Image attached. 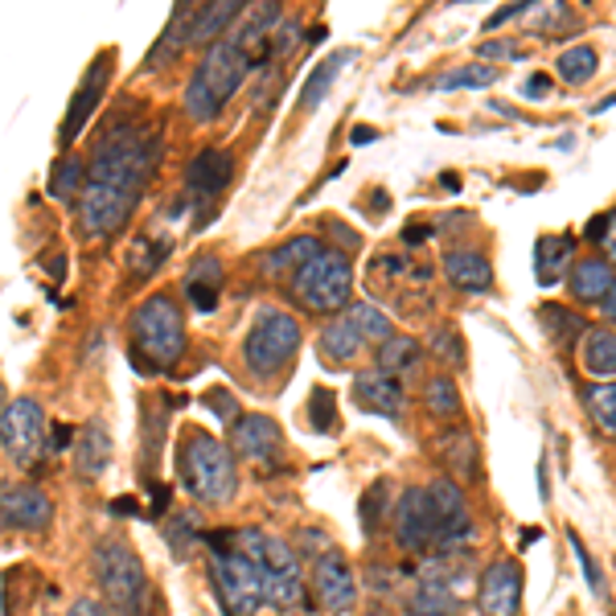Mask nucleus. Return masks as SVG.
I'll use <instances>...</instances> for the list:
<instances>
[{"instance_id":"obj_1","label":"nucleus","mask_w":616,"mask_h":616,"mask_svg":"<svg viewBox=\"0 0 616 616\" xmlns=\"http://www.w3.org/2000/svg\"><path fill=\"white\" fill-rule=\"evenodd\" d=\"M156 161H161V136L144 123H116L99 136L82 189L87 239H108L132 218Z\"/></svg>"},{"instance_id":"obj_2","label":"nucleus","mask_w":616,"mask_h":616,"mask_svg":"<svg viewBox=\"0 0 616 616\" xmlns=\"http://www.w3.org/2000/svg\"><path fill=\"white\" fill-rule=\"evenodd\" d=\"M251 70H255V58L227 33L222 42H215V46L201 54L198 70H194L189 87H185V116L194 123L218 120L222 103L243 87V78Z\"/></svg>"},{"instance_id":"obj_3","label":"nucleus","mask_w":616,"mask_h":616,"mask_svg":"<svg viewBox=\"0 0 616 616\" xmlns=\"http://www.w3.org/2000/svg\"><path fill=\"white\" fill-rule=\"evenodd\" d=\"M206 542L215 547L210 559V584H215L218 608L227 616H255L263 608V571L251 554L234 542V530H218L206 535Z\"/></svg>"},{"instance_id":"obj_4","label":"nucleus","mask_w":616,"mask_h":616,"mask_svg":"<svg viewBox=\"0 0 616 616\" xmlns=\"http://www.w3.org/2000/svg\"><path fill=\"white\" fill-rule=\"evenodd\" d=\"M177 464H182V481L189 497H198L201 506H227L239 490L234 452L210 431H189Z\"/></svg>"},{"instance_id":"obj_5","label":"nucleus","mask_w":616,"mask_h":616,"mask_svg":"<svg viewBox=\"0 0 616 616\" xmlns=\"http://www.w3.org/2000/svg\"><path fill=\"white\" fill-rule=\"evenodd\" d=\"M91 563H95V584L111 601L116 616H144L148 575H144L136 547L123 539V535H108V539L95 542Z\"/></svg>"},{"instance_id":"obj_6","label":"nucleus","mask_w":616,"mask_h":616,"mask_svg":"<svg viewBox=\"0 0 616 616\" xmlns=\"http://www.w3.org/2000/svg\"><path fill=\"white\" fill-rule=\"evenodd\" d=\"M234 542L243 547L263 571V601L272 608H296L300 596H305V584H300V554H296L293 542L276 539L267 530H234Z\"/></svg>"},{"instance_id":"obj_7","label":"nucleus","mask_w":616,"mask_h":616,"mask_svg":"<svg viewBox=\"0 0 616 616\" xmlns=\"http://www.w3.org/2000/svg\"><path fill=\"white\" fill-rule=\"evenodd\" d=\"M300 350V321L284 308H267L260 312V321L251 324V333L243 341V362L255 378H272L288 366Z\"/></svg>"},{"instance_id":"obj_8","label":"nucleus","mask_w":616,"mask_h":616,"mask_svg":"<svg viewBox=\"0 0 616 616\" xmlns=\"http://www.w3.org/2000/svg\"><path fill=\"white\" fill-rule=\"evenodd\" d=\"M132 341H136V350L161 362V366H169L177 362L185 350V321H182V308L177 300L165 293L148 296L144 305L132 312Z\"/></svg>"},{"instance_id":"obj_9","label":"nucleus","mask_w":616,"mask_h":616,"mask_svg":"<svg viewBox=\"0 0 616 616\" xmlns=\"http://www.w3.org/2000/svg\"><path fill=\"white\" fill-rule=\"evenodd\" d=\"M293 296L308 312H338L350 300V260L324 246L312 263L293 276Z\"/></svg>"},{"instance_id":"obj_10","label":"nucleus","mask_w":616,"mask_h":616,"mask_svg":"<svg viewBox=\"0 0 616 616\" xmlns=\"http://www.w3.org/2000/svg\"><path fill=\"white\" fill-rule=\"evenodd\" d=\"M42 431H46V416L33 399H9L0 411V448L4 461L25 469L42 448Z\"/></svg>"},{"instance_id":"obj_11","label":"nucleus","mask_w":616,"mask_h":616,"mask_svg":"<svg viewBox=\"0 0 616 616\" xmlns=\"http://www.w3.org/2000/svg\"><path fill=\"white\" fill-rule=\"evenodd\" d=\"M431 493V509H436V526H440V551H464L473 542V518H469V502H464L461 485L452 477H436L428 485Z\"/></svg>"},{"instance_id":"obj_12","label":"nucleus","mask_w":616,"mask_h":616,"mask_svg":"<svg viewBox=\"0 0 616 616\" xmlns=\"http://www.w3.org/2000/svg\"><path fill=\"white\" fill-rule=\"evenodd\" d=\"M395 542L411 554L440 542V526H436L428 490H403V497L395 502Z\"/></svg>"},{"instance_id":"obj_13","label":"nucleus","mask_w":616,"mask_h":616,"mask_svg":"<svg viewBox=\"0 0 616 616\" xmlns=\"http://www.w3.org/2000/svg\"><path fill=\"white\" fill-rule=\"evenodd\" d=\"M312 592H317V601H321L324 613H333V616L350 613L358 604V580H354L350 559L341 551L321 554V559L312 563Z\"/></svg>"},{"instance_id":"obj_14","label":"nucleus","mask_w":616,"mask_h":616,"mask_svg":"<svg viewBox=\"0 0 616 616\" xmlns=\"http://www.w3.org/2000/svg\"><path fill=\"white\" fill-rule=\"evenodd\" d=\"M111 62H116V54H111V50H103V54H99V58L87 66L82 82H78L75 99H70V108H66V120H62V144H66V148H70L78 136H82V128H87V120L95 116L99 99L108 95Z\"/></svg>"},{"instance_id":"obj_15","label":"nucleus","mask_w":616,"mask_h":616,"mask_svg":"<svg viewBox=\"0 0 616 616\" xmlns=\"http://www.w3.org/2000/svg\"><path fill=\"white\" fill-rule=\"evenodd\" d=\"M477 608L485 616H518V608H522V568L514 559H497L481 571Z\"/></svg>"},{"instance_id":"obj_16","label":"nucleus","mask_w":616,"mask_h":616,"mask_svg":"<svg viewBox=\"0 0 616 616\" xmlns=\"http://www.w3.org/2000/svg\"><path fill=\"white\" fill-rule=\"evenodd\" d=\"M279 428L272 416H260V411H251V416H239L231 424V452L234 457H243L251 464H272L279 457Z\"/></svg>"},{"instance_id":"obj_17","label":"nucleus","mask_w":616,"mask_h":616,"mask_svg":"<svg viewBox=\"0 0 616 616\" xmlns=\"http://www.w3.org/2000/svg\"><path fill=\"white\" fill-rule=\"evenodd\" d=\"M231 173H234V156L227 148H201L194 161H189V169H185V189H189V198H198L201 206H210V201L231 185Z\"/></svg>"},{"instance_id":"obj_18","label":"nucleus","mask_w":616,"mask_h":616,"mask_svg":"<svg viewBox=\"0 0 616 616\" xmlns=\"http://www.w3.org/2000/svg\"><path fill=\"white\" fill-rule=\"evenodd\" d=\"M416 284L424 288L428 272H419L416 263L399 260V255H383V260L370 263V288L378 296H386V300H399L403 308H411V300H419Z\"/></svg>"},{"instance_id":"obj_19","label":"nucleus","mask_w":616,"mask_h":616,"mask_svg":"<svg viewBox=\"0 0 616 616\" xmlns=\"http://www.w3.org/2000/svg\"><path fill=\"white\" fill-rule=\"evenodd\" d=\"M54 522V502L33 485H4V530H46Z\"/></svg>"},{"instance_id":"obj_20","label":"nucleus","mask_w":616,"mask_h":616,"mask_svg":"<svg viewBox=\"0 0 616 616\" xmlns=\"http://www.w3.org/2000/svg\"><path fill=\"white\" fill-rule=\"evenodd\" d=\"M354 399L366 407V411H378L386 419L403 416V403H407V391H403V378L386 374V370L370 366L354 378Z\"/></svg>"},{"instance_id":"obj_21","label":"nucleus","mask_w":616,"mask_h":616,"mask_svg":"<svg viewBox=\"0 0 616 616\" xmlns=\"http://www.w3.org/2000/svg\"><path fill=\"white\" fill-rule=\"evenodd\" d=\"M580 370L596 383H616V333L608 324H592L580 341Z\"/></svg>"},{"instance_id":"obj_22","label":"nucleus","mask_w":616,"mask_h":616,"mask_svg":"<svg viewBox=\"0 0 616 616\" xmlns=\"http://www.w3.org/2000/svg\"><path fill=\"white\" fill-rule=\"evenodd\" d=\"M440 267H444L448 284L461 288V293H490L493 288V267L481 251H464V246H457V251H448Z\"/></svg>"},{"instance_id":"obj_23","label":"nucleus","mask_w":616,"mask_h":616,"mask_svg":"<svg viewBox=\"0 0 616 616\" xmlns=\"http://www.w3.org/2000/svg\"><path fill=\"white\" fill-rule=\"evenodd\" d=\"M111 464V436L103 424H87L75 436V473L82 481H99Z\"/></svg>"},{"instance_id":"obj_24","label":"nucleus","mask_w":616,"mask_h":616,"mask_svg":"<svg viewBox=\"0 0 616 616\" xmlns=\"http://www.w3.org/2000/svg\"><path fill=\"white\" fill-rule=\"evenodd\" d=\"M571 260H575V234H542L535 243V279L542 288H551L563 279Z\"/></svg>"},{"instance_id":"obj_25","label":"nucleus","mask_w":616,"mask_h":616,"mask_svg":"<svg viewBox=\"0 0 616 616\" xmlns=\"http://www.w3.org/2000/svg\"><path fill=\"white\" fill-rule=\"evenodd\" d=\"M571 296L580 300V305H604L608 293L616 288V272L608 267V260H584L575 263V272H571Z\"/></svg>"},{"instance_id":"obj_26","label":"nucleus","mask_w":616,"mask_h":616,"mask_svg":"<svg viewBox=\"0 0 616 616\" xmlns=\"http://www.w3.org/2000/svg\"><path fill=\"white\" fill-rule=\"evenodd\" d=\"M243 16V0H222V4H198V13H194V30H189V46H215L222 42V33L231 21Z\"/></svg>"},{"instance_id":"obj_27","label":"nucleus","mask_w":616,"mask_h":616,"mask_svg":"<svg viewBox=\"0 0 616 616\" xmlns=\"http://www.w3.org/2000/svg\"><path fill=\"white\" fill-rule=\"evenodd\" d=\"M194 13H198V4H182V9H173L169 25H165V33H161V42H156L153 54L144 58V70H156V66H169V62H177V54L189 46Z\"/></svg>"},{"instance_id":"obj_28","label":"nucleus","mask_w":616,"mask_h":616,"mask_svg":"<svg viewBox=\"0 0 616 616\" xmlns=\"http://www.w3.org/2000/svg\"><path fill=\"white\" fill-rule=\"evenodd\" d=\"M324 246H321V239H312V234H300V239H293V243H284V246H276V251H267L260 260V272L267 279H279L284 272H300L305 263H312L317 255H321Z\"/></svg>"},{"instance_id":"obj_29","label":"nucleus","mask_w":616,"mask_h":616,"mask_svg":"<svg viewBox=\"0 0 616 616\" xmlns=\"http://www.w3.org/2000/svg\"><path fill=\"white\" fill-rule=\"evenodd\" d=\"M218 293H222V267H218V260H210V255L194 260V267L185 272V300L198 312H215Z\"/></svg>"},{"instance_id":"obj_30","label":"nucleus","mask_w":616,"mask_h":616,"mask_svg":"<svg viewBox=\"0 0 616 616\" xmlns=\"http://www.w3.org/2000/svg\"><path fill=\"white\" fill-rule=\"evenodd\" d=\"M362 345H366V338L358 333V324L350 321V312L321 329V354L329 358V362H354V358L362 354Z\"/></svg>"},{"instance_id":"obj_31","label":"nucleus","mask_w":616,"mask_h":616,"mask_svg":"<svg viewBox=\"0 0 616 616\" xmlns=\"http://www.w3.org/2000/svg\"><path fill=\"white\" fill-rule=\"evenodd\" d=\"M354 62V50H338V54H329V58L308 75L305 91H300V111H317L324 103V95H329V87L338 82L341 66H350Z\"/></svg>"},{"instance_id":"obj_32","label":"nucleus","mask_w":616,"mask_h":616,"mask_svg":"<svg viewBox=\"0 0 616 616\" xmlns=\"http://www.w3.org/2000/svg\"><path fill=\"white\" fill-rule=\"evenodd\" d=\"M419 358H424V350H419L416 338H391L386 345H378V362H374V366L403 378V374H416Z\"/></svg>"},{"instance_id":"obj_33","label":"nucleus","mask_w":616,"mask_h":616,"mask_svg":"<svg viewBox=\"0 0 616 616\" xmlns=\"http://www.w3.org/2000/svg\"><path fill=\"white\" fill-rule=\"evenodd\" d=\"M502 78L497 66L490 62H477V66H457V70H448V75L436 78V87L440 91H477V87H493Z\"/></svg>"},{"instance_id":"obj_34","label":"nucleus","mask_w":616,"mask_h":616,"mask_svg":"<svg viewBox=\"0 0 616 616\" xmlns=\"http://www.w3.org/2000/svg\"><path fill=\"white\" fill-rule=\"evenodd\" d=\"M444 464L452 473H461V477H477V444H473V436L469 431H444Z\"/></svg>"},{"instance_id":"obj_35","label":"nucleus","mask_w":616,"mask_h":616,"mask_svg":"<svg viewBox=\"0 0 616 616\" xmlns=\"http://www.w3.org/2000/svg\"><path fill=\"white\" fill-rule=\"evenodd\" d=\"M424 399H428V411L436 419H457V416H461V391H457V383H452L448 374H436V378H428V386H424Z\"/></svg>"},{"instance_id":"obj_36","label":"nucleus","mask_w":616,"mask_h":616,"mask_svg":"<svg viewBox=\"0 0 616 616\" xmlns=\"http://www.w3.org/2000/svg\"><path fill=\"white\" fill-rule=\"evenodd\" d=\"M601 70V54L592 46H571L559 54V78L563 82H571V87H580V82H587V78Z\"/></svg>"},{"instance_id":"obj_37","label":"nucleus","mask_w":616,"mask_h":616,"mask_svg":"<svg viewBox=\"0 0 616 616\" xmlns=\"http://www.w3.org/2000/svg\"><path fill=\"white\" fill-rule=\"evenodd\" d=\"M87 165L78 161V156H62L58 161V169L50 173V194L58 201H70V198H78L82 189H87Z\"/></svg>"},{"instance_id":"obj_38","label":"nucleus","mask_w":616,"mask_h":616,"mask_svg":"<svg viewBox=\"0 0 616 616\" xmlns=\"http://www.w3.org/2000/svg\"><path fill=\"white\" fill-rule=\"evenodd\" d=\"M350 321L358 324V333L366 341H374V345H386V341L395 338V329H391V317H386L378 305H370V300H362V305L350 308Z\"/></svg>"},{"instance_id":"obj_39","label":"nucleus","mask_w":616,"mask_h":616,"mask_svg":"<svg viewBox=\"0 0 616 616\" xmlns=\"http://www.w3.org/2000/svg\"><path fill=\"white\" fill-rule=\"evenodd\" d=\"M587 416L604 436H616V383H596L587 391Z\"/></svg>"},{"instance_id":"obj_40","label":"nucleus","mask_w":616,"mask_h":616,"mask_svg":"<svg viewBox=\"0 0 616 616\" xmlns=\"http://www.w3.org/2000/svg\"><path fill=\"white\" fill-rule=\"evenodd\" d=\"M539 321L547 324V329H551V338H554V341H563V338H584L587 329H592V324H584L580 317H568L563 308H542Z\"/></svg>"},{"instance_id":"obj_41","label":"nucleus","mask_w":616,"mask_h":616,"mask_svg":"<svg viewBox=\"0 0 616 616\" xmlns=\"http://www.w3.org/2000/svg\"><path fill=\"white\" fill-rule=\"evenodd\" d=\"M431 354L440 358L444 366L461 370L464 366V341H461V333H457V329H436V333H431Z\"/></svg>"},{"instance_id":"obj_42","label":"nucleus","mask_w":616,"mask_h":616,"mask_svg":"<svg viewBox=\"0 0 616 616\" xmlns=\"http://www.w3.org/2000/svg\"><path fill=\"white\" fill-rule=\"evenodd\" d=\"M165 255H169V239H156V243H144V239H140V243L132 246V267H136V276H153Z\"/></svg>"},{"instance_id":"obj_43","label":"nucleus","mask_w":616,"mask_h":616,"mask_svg":"<svg viewBox=\"0 0 616 616\" xmlns=\"http://www.w3.org/2000/svg\"><path fill=\"white\" fill-rule=\"evenodd\" d=\"M386 490H391V485H386V481H378V485H370L366 497H362V530H366V535H374V530H378V522H374V518H383L386 506H391V502H386Z\"/></svg>"},{"instance_id":"obj_44","label":"nucleus","mask_w":616,"mask_h":616,"mask_svg":"<svg viewBox=\"0 0 616 616\" xmlns=\"http://www.w3.org/2000/svg\"><path fill=\"white\" fill-rule=\"evenodd\" d=\"M568 547L575 551V563H580V571H584V580H587V587L596 592V596H604V575H601V568L592 563V554H587V547H584V539L575 535V530H568Z\"/></svg>"},{"instance_id":"obj_45","label":"nucleus","mask_w":616,"mask_h":616,"mask_svg":"<svg viewBox=\"0 0 616 616\" xmlns=\"http://www.w3.org/2000/svg\"><path fill=\"white\" fill-rule=\"evenodd\" d=\"M308 419H312V431H333V395L329 391H312V403H308Z\"/></svg>"},{"instance_id":"obj_46","label":"nucleus","mask_w":616,"mask_h":616,"mask_svg":"<svg viewBox=\"0 0 616 616\" xmlns=\"http://www.w3.org/2000/svg\"><path fill=\"white\" fill-rule=\"evenodd\" d=\"M300 547H305V554H312V563H317L321 554L333 551V542L324 539L321 530H300Z\"/></svg>"},{"instance_id":"obj_47","label":"nucleus","mask_w":616,"mask_h":616,"mask_svg":"<svg viewBox=\"0 0 616 616\" xmlns=\"http://www.w3.org/2000/svg\"><path fill=\"white\" fill-rule=\"evenodd\" d=\"M530 9H535V0H518V4H506V9H497V13H493L485 25H490V30H497V25H506V21H514V16H526Z\"/></svg>"},{"instance_id":"obj_48","label":"nucleus","mask_w":616,"mask_h":616,"mask_svg":"<svg viewBox=\"0 0 616 616\" xmlns=\"http://www.w3.org/2000/svg\"><path fill=\"white\" fill-rule=\"evenodd\" d=\"M206 407H210V411H218V416L222 419H239L234 416V403H231V395H227V391H210V395H206Z\"/></svg>"},{"instance_id":"obj_49","label":"nucleus","mask_w":616,"mask_h":616,"mask_svg":"<svg viewBox=\"0 0 616 616\" xmlns=\"http://www.w3.org/2000/svg\"><path fill=\"white\" fill-rule=\"evenodd\" d=\"M477 54H481V58H522V50L509 46V42H485Z\"/></svg>"},{"instance_id":"obj_50","label":"nucleus","mask_w":616,"mask_h":616,"mask_svg":"<svg viewBox=\"0 0 616 616\" xmlns=\"http://www.w3.org/2000/svg\"><path fill=\"white\" fill-rule=\"evenodd\" d=\"M66 616H111V613L99 601H75Z\"/></svg>"},{"instance_id":"obj_51","label":"nucleus","mask_w":616,"mask_h":616,"mask_svg":"<svg viewBox=\"0 0 616 616\" xmlns=\"http://www.w3.org/2000/svg\"><path fill=\"white\" fill-rule=\"evenodd\" d=\"M601 246H604V255L616 263V210L608 215V231H604V239H601Z\"/></svg>"},{"instance_id":"obj_52","label":"nucleus","mask_w":616,"mask_h":616,"mask_svg":"<svg viewBox=\"0 0 616 616\" xmlns=\"http://www.w3.org/2000/svg\"><path fill=\"white\" fill-rule=\"evenodd\" d=\"M526 95H530V99H542V95H551V78L535 75L530 82H526Z\"/></svg>"},{"instance_id":"obj_53","label":"nucleus","mask_w":616,"mask_h":616,"mask_svg":"<svg viewBox=\"0 0 616 616\" xmlns=\"http://www.w3.org/2000/svg\"><path fill=\"white\" fill-rule=\"evenodd\" d=\"M604 317H608V321H613L616 324V288H613V293H608V300H604Z\"/></svg>"},{"instance_id":"obj_54","label":"nucleus","mask_w":616,"mask_h":616,"mask_svg":"<svg viewBox=\"0 0 616 616\" xmlns=\"http://www.w3.org/2000/svg\"><path fill=\"white\" fill-rule=\"evenodd\" d=\"M370 140H374L370 128H354V144H370Z\"/></svg>"},{"instance_id":"obj_55","label":"nucleus","mask_w":616,"mask_h":616,"mask_svg":"<svg viewBox=\"0 0 616 616\" xmlns=\"http://www.w3.org/2000/svg\"><path fill=\"white\" fill-rule=\"evenodd\" d=\"M362 616H386L383 608H370V613H362Z\"/></svg>"},{"instance_id":"obj_56","label":"nucleus","mask_w":616,"mask_h":616,"mask_svg":"<svg viewBox=\"0 0 616 616\" xmlns=\"http://www.w3.org/2000/svg\"><path fill=\"white\" fill-rule=\"evenodd\" d=\"M407 616H444V613H407Z\"/></svg>"}]
</instances>
